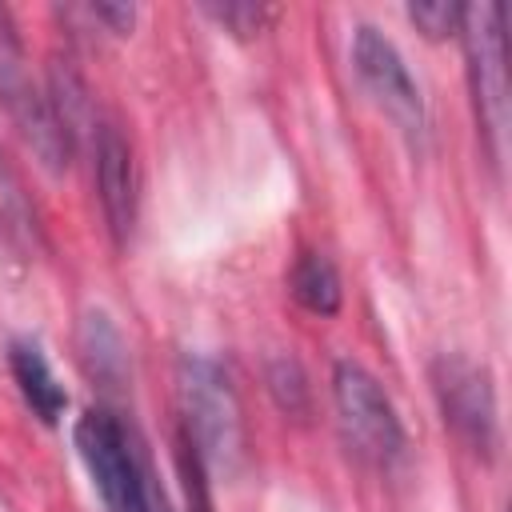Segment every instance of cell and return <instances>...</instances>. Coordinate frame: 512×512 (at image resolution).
I'll use <instances>...</instances> for the list:
<instances>
[{
    "instance_id": "obj_1",
    "label": "cell",
    "mask_w": 512,
    "mask_h": 512,
    "mask_svg": "<svg viewBox=\"0 0 512 512\" xmlns=\"http://www.w3.org/2000/svg\"><path fill=\"white\" fill-rule=\"evenodd\" d=\"M464 52H468V80L480 116V132L488 140L492 160H504L508 136V52H504V8L500 4H464L460 16Z\"/></svg>"
},
{
    "instance_id": "obj_2",
    "label": "cell",
    "mask_w": 512,
    "mask_h": 512,
    "mask_svg": "<svg viewBox=\"0 0 512 512\" xmlns=\"http://www.w3.org/2000/svg\"><path fill=\"white\" fill-rule=\"evenodd\" d=\"M332 400H336V420L344 432V444L368 460V464H388L404 448L400 416L376 376L360 368L356 360H340L332 376Z\"/></svg>"
},
{
    "instance_id": "obj_3",
    "label": "cell",
    "mask_w": 512,
    "mask_h": 512,
    "mask_svg": "<svg viewBox=\"0 0 512 512\" xmlns=\"http://www.w3.org/2000/svg\"><path fill=\"white\" fill-rule=\"evenodd\" d=\"M76 448H80V460H84L104 508L108 512H136L148 464L136 456L124 424L104 408H88L76 420Z\"/></svg>"
},
{
    "instance_id": "obj_4",
    "label": "cell",
    "mask_w": 512,
    "mask_h": 512,
    "mask_svg": "<svg viewBox=\"0 0 512 512\" xmlns=\"http://www.w3.org/2000/svg\"><path fill=\"white\" fill-rule=\"evenodd\" d=\"M180 396H184V436L192 440V448L204 456H236L240 452V404L228 388V380L220 376L216 364L208 360H192L184 356L180 364Z\"/></svg>"
},
{
    "instance_id": "obj_5",
    "label": "cell",
    "mask_w": 512,
    "mask_h": 512,
    "mask_svg": "<svg viewBox=\"0 0 512 512\" xmlns=\"http://www.w3.org/2000/svg\"><path fill=\"white\" fill-rule=\"evenodd\" d=\"M436 396L452 432L472 452L492 456L500 444V428H496V396L488 372L464 356H444L436 364Z\"/></svg>"
},
{
    "instance_id": "obj_6",
    "label": "cell",
    "mask_w": 512,
    "mask_h": 512,
    "mask_svg": "<svg viewBox=\"0 0 512 512\" xmlns=\"http://www.w3.org/2000/svg\"><path fill=\"white\" fill-rule=\"evenodd\" d=\"M352 64L364 80V88L376 96V104L408 132V136H420L424 132V104H420V92L400 60V52L392 48V40H384L376 28H360L356 40H352Z\"/></svg>"
},
{
    "instance_id": "obj_7",
    "label": "cell",
    "mask_w": 512,
    "mask_h": 512,
    "mask_svg": "<svg viewBox=\"0 0 512 512\" xmlns=\"http://www.w3.org/2000/svg\"><path fill=\"white\" fill-rule=\"evenodd\" d=\"M96 188H100L104 220L116 244H124L136 220V168H132V148L116 124L96 128Z\"/></svg>"
},
{
    "instance_id": "obj_8",
    "label": "cell",
    "mask_w": 512,
    "mask_h": 512,
    "mask_svg": "<svg viewBox=\"0 0 512 512\" xmlns=\"http://www.w3.org/2000/svg\"><path fill=\"white\" fill-rule=\"evenodd\" d=\"M8 364H12V376H16V384H20L24 400H28V408H32L40 420L56 424L60 412H64V404H68V396H64V388L56 384V376H52V368H48L40 344H36V340H12Z\"/></svg>"
},
{
    "instance_id": "obj_9",
    "label": "cell",
    "mask_w": 512,
    "mask_h": 512,
    "mask_svg": "<svg viewBox=\"0 0 512 512\" xmlns=\"http://www.w3.org/2000/svg\"><path fill=\"white\" fill-rule=\"evenodd\" d=\"M292 292L308 312L332 316L340 308V276H336L332 260L320 252H304L292 268Z\"/></svg>"
},
{
    "instance_id": "obj_10",
    "label": "cell",
    "mask_w": 512,
    "mask_h": 512,
    "mask_svg": "<svg viewBox=\"0 0 512 512\" xmlns=\"http://www.w3.org/2000/svg\"><path fill=\"white\" fill-rule=\"evenodd\" d=\"M408 16H412V24L424 28L428 36H448V32H460L464 4H452V0H424V4H412Z\"/></svg>"
},
{
    "instance_id": "obj_11",
    "label": "cell",
    "mask_w": 512,
    "mask_h": 512,
    "mask_svg": "<svg viewBox=\"0 0 512 512\" xmlns=\"http://www.w3.org/2000/svg\"><path fill=\"white\" fill-rule=\"evenodd\" d=\"M180 472H184V492H188V512H212L208 484H204V460L192 448L188 436H180Z\"/></svg>"
},
{
    "instance_id": "obj_12",
    "label": "cell",
    "mask_w": 512,
    "mask_h": 512,
    "mask_svg": "<svg viewBox=\"0 0 512 512\" xmlns=\"http://www.w3.org/2000/svg\"><path fill=\"white\" fill-rule=\"evenodd\" d=\"M212 16H220L224 24H232L236 32H256L260 20H264V8H240V4H224V8H212Z\"/></svg>"
},
{
    "instance_id": "obj_13",
    "label": "cell",
    "mask_w": 512,
    "mask_h": 512,
    "mask_svg": "<svg viewBox=\"0 0 512 512\" xmlns=\"http://www.w3.org/2000/svg\"><path fill=\"white\" fill-rule=\"evenodd\" d=\"M136 512H172V508H168V500H164V492H160V484L152 480V472H148V468H144V484H140Z\"/></svg>"
}]
</instances>
